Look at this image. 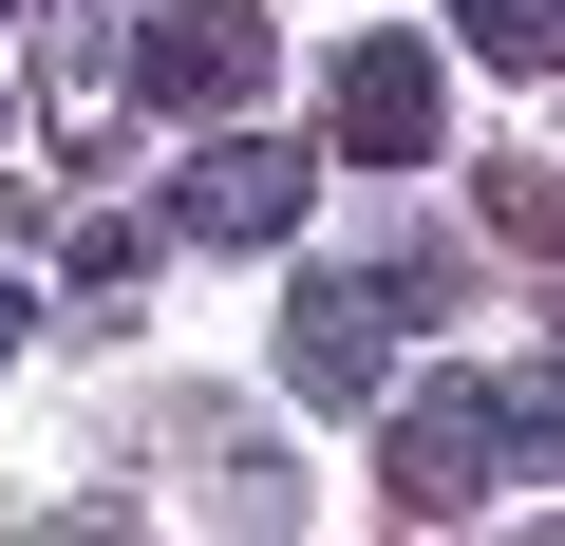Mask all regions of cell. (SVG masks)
Instances as JSON below:
<instances>
[{
  "label": "cell",
  "mask_w": 565,
  "mask_h": 546,
  "mask_svg": "<svg viewBox=\"0 0 565 546\" xmlns=\"http://www.w3.org/2000/svg\"><path fill=\"white\" fill-rule=\"evenodd\" d=\"M377 490H396V527H471V508L509 490V452H490V377H415V396H377Z\"/></svg>",
  "instance_id": "1"
},
{
  "label": "cell",
  "mask_w": 565,
  "mask_h": 546,
  "mask_svg": "<svg viewBox=\"0 0 565 546\" xmlns=\"http://www.w3.org/2000/svg\"><path fill=\"white\" fill-rule=\"evenodd\" d=\"M302 207H321V151L302 132H226L207 114V151L170 170V245H226V264L245 245H302Z\"/></svg>",
  "instance_id": "2"
},
{
  "label": "cell",
  "mask_w": 565,
  "mask_h": 546,
  "mask_svg": "<svg viewBox=\"0 0 565 546\" xmlns=\"http://www.w3.org/2000/svg\"><path fill=\"white\" fill-rule=\"evenodd\" d=\"M132 95L151 114H245L264 95V0H132Z\"/></svg>",
  "instance_id": "3"
},
{
  "label": "cell",
  "mask_w": 565,
  "mask_h": 546,
  "mask_svg": "<svg viewBox=\"0 0 565 546\" xmlns=\"http://www.w3.org/2000/svg\"><path fill=\"white\" fill-rule=\"evenodd\" d=\"M282 377H302L321 415H377V396H396V302L359 283V264H321V283L282 302Z\"/></svg>",
  "instance_id": "4"
},
{
  "label": "cell",
  "mask_w": 565,
  "mask_h": 546,
  "mask_svg": "<svg viewBox=\"0 0 565 546\" xmlns=\"http://www.w3.org/2000/svg\"><path fill=\"white\" fill-rule=\"evenodd\" d=\"M434 132H452L434 39H359L340 57V170H434Z\"/></svg>",
  "instance_id": "5"
},
{
  "label": "cell",
  "mask_w": 565,
  "mask_h": 546,
  "mask_svg": "<svg viewBox=\"0 0 565 546\" xmlns=\"http://www.w3.org/2000/svg\"><path fill=\"white\" fill-rule=\"evenodd\" d=\"M39 114H57L76 151L132 114V0H57V39H39Z\"/></svg>",
  "instance_id": "6"
},
{
  "label": "cell",
  "mask_w": 565,
  "mask_h": 546,
  "mask_svg": "<svg viewBox=\"0 0 565 546\" xmlns=\"http://www.w3.org/2000/svg\"><path fill=\"white\" fill-rule=\"evenodd\" d=\"M490 452L509 471H565V358H509L490 377Z\"/></svg>",
  "instance_id": "7"
},
{
  "label": "cell",
  "mask_w": 565,
  "mask_h": 546,
  "mask_svg": "<svg viewBox=\"0 0 565 546\" xmlns=\"http://www.w3.org/2000/svg\"><path fill=\"white\" fill-rule=\"evenodd\" d=\"M452 39H471V57H509V76H546V57H565L546 0H452Z\"/></svg>",
  "instance_id": "8"
},
{
  "label": "cell",
  "mask_w": 565,
  "mask_h": 546,
  "mask_svg": "<svg viewBox=\"0 0 565 546\" xmlns=\"http://www.w3.org/2000/svg\"><path fill=\"white\" fill-rule=\"evenodd\" d=\"M151 245H170V226H114V207H95V226H76V302H132Z\"/></svg>",
  "instance_id": "9"
},
{
  "label": "cell",
  "mask_w": 565,
  "mask_h": 546,
  "mask_svg": "<svg viewBox=\"0 0 565 546\" xmlns=\"http://www.w3.org/2000/svg\"><path fill=\"white\" fill-rule=\"evenodd\" d=\"M20 321H39V302H20V283H0V377H20Z\"/></svg>",
  "instance_id": "10"
},
{
  "label": "cell",
  "mask_w": 565,
  "mask_h": 546,
  "mask_svg": "<svg viewBox=\"0 0 565 546\" xmlns=\"http://www.w3.org/2000/svg\"><path fill=\"white\" fill-rule=\"evenodd\" d=\"M0 132H20V95H0Z\"/></svg>",
  "instance_id": "11"
},
{
  "label": "cell",
  "mask_w": 565,
  "mask_h": 546,
  "mask_svg": "<svg viewBox=\"0 0 565 546\" xmlns=\"http://www.w3.org/2000/svg\"><path fill=\"white\" fill-rule=\"evenodd\" d=\"M0 20H20V0H0Z\"/></svg>",
  "instance_id": "12"
}]
</instances>
